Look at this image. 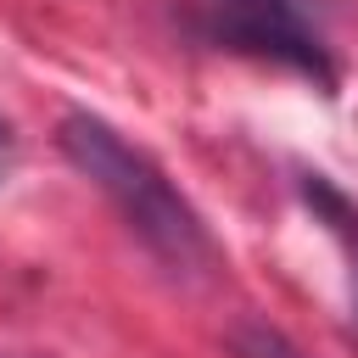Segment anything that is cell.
Instances as JSON below:
<instances>
[{
    "instance_id": "cell-1",
    "label": "cell",
    "mask_w": 358,
    "mask_h": 358,
    "mask_svg": "<svg viewBox=\"0 0 358 358\" xmlns=\"http://www.w3.org/2000/svg\"><path fill=\"white\" fill-rule=\"evenodd\" d=\"M56 140H62V157L123 213V224H129V229L145 241V252H157L168 268H207V263L218 257L201 213L179 196V185H173L140 145H129L106 117H95V112H67L62 129H56Z\"/></svg>"
},
{
    "instance_id": "cell-2",
    "label": "cell",
    "mask_w": 358,
    "mask_h": 358,
    "mask_svg": "<svg viewBox=\"0 0 358 358\" xmlns=\"http://www.w3.org/2000/svg\"><path fill=\"white\" fill-rule=\"evenodd\" d=\"M218 11H224V28H229L241 45H252V50H263V56H280L285 67L330 84V62H324L313 28L296 17L291 0H218Z\"/></svg>"
},
{
    "instance_id": "cell-3",
    "label": "cell",
    "mask_w": 358,
    "mask_h": 358,
    "mask_svg": "<svg viewBox=\"0 0 358 358\" xmlns=\"http://www.w3.org/2000/svg\"><path fill=\"white\" fill-rule=\"evenodd\" d=\"M302 196H308V207L319 213V224L336 235V246H341V257H347V280H352V308H358V207H352L330 179H319V173L302 179Z\"/></svg>"
},
{
    "instance_id": "cell-4",
    "label": "cell",
    "mask_w": 358,
    "mask_h": 358,
    "mask_svg": "<svg viewBox=\"0 0 358 358\" xmlns=\"http://www.w3.org/2000/svg\"><path fill=\"white\" fill-rule=\"evenodd\" d=\"M229 352H235V358H308V352H296L280 330H268V324H257V319H241V324L229 330Z\"/></svg>"
},
{
    "instance_id": "cell-5",
    "label": "cell",
    "mask_w": 358,
    "mask_h": 358,
    "mask_svg": "<svg viewBox=\"0 0 358 358\" xmlns=\"http://www.w3.org/2000/svg\"><path fill=\"white\" fill-rule=\"evenodd\" d=\"M0 140H6V129H0Z\"/></svg>"
}]
</instances>
